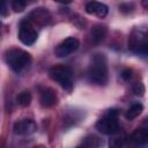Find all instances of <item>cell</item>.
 Segmentation results:
<instances>
[{
    "label": "cell",
    "instance_id": "cell-1",
    "mask_svg": "<svg viewBox=\"0 0 148 148\" xmlns=\"http://www.w3.org/2000/svg\"><path fill=\"white\" fill-rule=\"evenodd\" d=\"M88 79L95 84L103 86L108 82V65L104 54H95L88 69Z\"/></svg>",
    "mask_w": 148,
    "mask_h": 148
},
{
    "label": "cell",
    "instance_id": "cell-2",
    "mask_svg": "<svg viewBox=\"0 0 148 148\" xmlns=\"http://www.w3.org/2000/svg\"><path fill=\"white\" fill-rule=\"evenodd\" d=\"M5 58L8 66L16 73L23 72L31 62V56L27 51L17 47L9 49L6 52Z\"/></svg>",
    "mask_w": 148,
    "mask_h": 148
},
{
    "label": "cell",
    "instance_id": "cell-3",
    "mask_svg": "<svg viewBox=\"0 0 148 148\" xmlns=\"http://www.w3.org/2000/svg\"><path fill=\"white\" fill-rule=\"evenodd\" d=\"M117 111L110 110L103 118L96 123V128L98 132L105 135H114L119 132V124L117 119Z\"/></svg>",
    "mask_w": 148,
    "mask_h": 148
},
{
    "label": "cell",
    "instance_id": "cell-4",
    "mask_svg": "<svg viewBox=\"0 0 148 148\" xmlns=\"http://www.w3.org/2000/svg\"><path fill=\"white\" fill-rule=\"evenodd\" d=\"M50 77L59 83L65 90L71 91L73 88V80H72V71L69 67L66 66H54L49 72Z\"/></svg>",
    "mask_w": 148,
    "mask_h": 148
},
{
    "label": "cell",
    "instance_id": "cell-5",
    "mask_svg": "<svg viewBox=\"0 0 148 148\" xmlns=\"http://www.w3.org/2000/svg\"><path fill=\"white\" fill-rule=\"evenodd\" d=\"M147 36L140 30H134L128 39V49L138 54H147Z\"/></svg>",
    "mask_w": 148,
    "mask_h": 148
},
{
    "label": "cell",
    "instance_id": "cell-6",
    "mask_svg": "<svg viewBox=\"0 0 148 148\" xmlns=\"http://www.w3.org/2000/svg\"><path fill=\"white\" fill-rule=\"evenodd\" d=\"M18 39L24 45H32L37 39V31L29 20H23L18 27Z\"/></svg>",
    "mask_w": 148,
    "mask_h": 148
},
{
    "label": "cell",
    "instance_id": "cell-7",
    "mask_svg": "<svg viewBox=\"0 0 148 148\" xmlns=\"http://www.w3.org/2000/svg\"><path fill=\"white\" fill-rule=\"evenodd\" d=\"M80 46V42L75 37H67L61 40L54 49V54L58 58H65L74 53Z\"/></svg>",
    "mask_w": 148,
    "mask_h": 148
},
{
    "label": "cell",
    "instance_id": "cell-8",
    "mask_svg": "<svg viewBox=\"0 0 148 148\" xmlns=\"http://www.w3.org/2000/svg\"><path fill=\"white\" fill-rule=\"evenodd\" d=\"M13 130L16 135H29L37 130V126L32 119H23V120L16 121L14 124Z\"/></svg>",
    "mask_w": 148,
    "mask_h": 148
},
{
    "label": "cell",
    "instance_id": "cell-9",
    "mask_svg": "<svg viewBox=\"0 0 148 148\" xmlns=\"http://www.w3.org/2000/svg\"><path fill=\"white\" fill-rule=\"evenodd\" d=\"M86 12L90 15H96L98 17H105L109 12V8L106 5H104L102 2L92 0L86 5Z\"/></svg>",
    "mask_w": 148,
    "mask_h": 148
},
{
    "label": "cell",
    "instance_id": "cell-10",
    "mask_svg": "<svg viewBox=\"0 0 148 148\" xmlns=\"http://www.w3.org/2000/svg\"><path fill=\"white\" fill-rule=\"evenodd\" d=\"M30 20L38 25H45L50 23L51 15L45 8H37L30 13Z\"/></svg>",
    "mask_w": 148,
    "mask_h": 148
},
{
    "label": "cell",
    "instance_id": "cell-11",
    "mask_svg": "<svg viewBox=\"0 0 148 148\" xmlns=\"http://www.w3.org/2000/svg\"><path fill=\"white\" fill-rule=\"evenodd\" d=\"M57 102H58V97H57L56 92L52 89L46 88V89L42 90V92H40V104H42V106L51 108V106L56 105Z\"/></svg>",
    "mask_w": 148,
    "mask_h": 148
},
{
    "label": "cell",
    "instance_id": "cell-12",
    "mask_svg": "<svg viewBox=\"0 0 148 148\" xmlns=\"http://www.w3.org/2000/svg\"><path fill=\"white\" fill-rule=\"evenodd\" d=\"M131 139L135 145H146L148 141V130L146 127H140L135 130Z\"/></svg>",
    "mask_w": 148,
    "mask_h": 148
},
{
    "label": "cell",
    "instance_id": "cell-13",
    "mask_svg": "<svg viewBox=\"0 0 148 148\" xmlns=\"http://www.w3.org/2000/svg\"><path fill=\"white\" fill-rule=\"evenodd\" d=\"M142 110H143V105H142L141 103H139V102L133 103V104L127 109V111H126V113H125V117H126L127 119L132 120V119L136 118L138 116H140L141 112H142Z\"/></svg>",
    "mask_w": 148,
    "mask_h": 148
},
{
    "label": "cell",
    "instance_id": "cell-14",
    "mask_svg": "<svg viewBox=\"0 0 148 148\" xmlns=\"http://www.w3.org/2000/svg\"><path fill=\"white\" fill-rule=\"evenodd\" d=\"M105 34H106V28L104 25H101V24H97L92 28L91 30V39L94 43H98L101 42L104 37H105Z\"/></svg>",
    "mask_w": 148,
    "mask_h": 148
},
{
    "label": "cell",
    "instance_id": "cell-15",
    "mask_svg": "<svg viewBox=\"0 0 148 148\" xmlns=\"http://www.w3.org/2000/svg\"><path fill=\"white\" fill-rule=\"evenodd\" d=\"M31 98L32 97H31V94L29 91H22V92H20L17 95L16 101L21 106H28L30 104V102H31Z\"/></svg>",
    "mask_w": 148,
    "mask_h": 148
},
{
    "label": "cell",
    "instance_id": "cell-16",
    "mask_svg": "<svg viewBox=\"0 0 148 148\" xmlns=\"http://www.w3.org/2000/svg\"><path fill=\"white\" fill-rule=\"evenodd\" d=\"M27 7V0H12V9L15 13H21Z\"/></svg>",
    "mask_w": 148,
    "mask_h": 148
},
{
    "label": "cell",
    "instance_id": "cell-17",
    "mask_svg": "<svg viewBox=\"0 0 148 148\" xmlns=\"http://www.w3.org/2000/svg\"><path fill=\"white\" fill-rule=\"evenodd\" d=\"M101 145V141L98 140L97 136L95 135H90V136H87L84 139V141L82 142V146H86V147H97Z\"/></svg>",
    "mask_w": 148,
    "mask_h": 148
},
{
    "label": "cell",
    "instance_id": "cell-18",
    "mask_svg": "<svg viewBox=\"0 0 148 148\" xmlns=\"http://www.w3.org/2000/svg\"><path fill=\"white\" fill-rule=\"evenodd\" d=\"M0 15H7V0H0Z\"/></svg>",
    "mask_w": 148,
    "mask_h": 148
},
{
    "label": "cell",
    "instance_id": "cell-19",
    "mask_svg": "<svg viewBox=\"0 0 148 148\" xmlns=\"http://www.w3.org/2000/svg\"><path fill=\"white\" fill-rule=\"evenodd\" d=\"M131 76H132V71H131V69H124V71L121 72V77H123L124 80H130Z\"/></svg>",
    "mask_w": 148,
    "mask_h": 148
},
{
    "label": "cell",
    "instance_id": "cell-20",
    "mask_svg": "<svg viewBox=\"0 0 148 148\" xmlns=\"http://www.w3.org/2000/svg\"><path fill=\"white\" fill-rule=\"evenodd\" d=\"M54 1H57V2H61V3H68V2H71L72 0H54Z\"/></svg>",
    "mask_w": 148,
    "mask_h": 148
},
{
    "label": "cell",
    "instance_id": "cell-21",
    "mask_svg": "<svg viewBox=\"0 0 148 148\" xmlns=\"http://www.w3.org/2000/svg\"><path fill=\"white\" fill-rule=\"evenodd\" d=\"M1 27H2V23H1V21H0V32H1Z\"/></svg>",
    "mask_w": 148,
    "mask_h": 148
}]
</instances>
